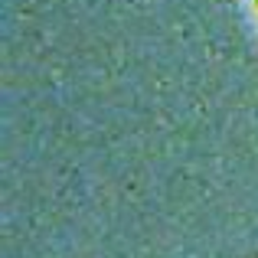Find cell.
<instances>
[{
  "instance_id": "6da1fadb",
  "label": "cell",
  "mask_w": 258,
  "mask_h": 258,
  "mask_svg": "<svg viewBox=\"0 0 258 258\" xmlns=\"http://www.w3.org/2000/svg\"><path fill=\"white\" fill-rule=\"evenodd\" d=\"M252 4V13H255V23H258V0H248Z\"/></svg>"
}]
</instances>
